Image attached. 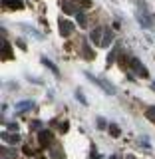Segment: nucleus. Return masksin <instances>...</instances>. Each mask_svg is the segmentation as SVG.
Here are the masks:
<instances>
[{
	"instance_id": "4468645a",
	"label": "nucleus",
	"mask_w": 155,
	"mask_h": 159,
	"mask_svg": "<svg viewBox=\"0 0 155 159\" xmlns=\"http://www.w3.org/2000/svg\"><path fill=\"white\" fill-rule=\"evenodd\" d=\"M76 20H78L80 26H86V22H88V18H86V14H84V12H78L76 14Z\"/></svg>"
},
{
	"instance_id": "f3484780",
	"label": "nucleus",
	"mask_w": 155,
	"mask_h": 159,
	"mask_svg": "<svg viewBox=\"0 0 155 159\" xmlns=\"http://www.w3.org/2000/svg\"><path fill=\"white\" fill-rule=\"evenodd\" d=\"M76 98H78V102H82V103H84V106H86V103H88V99L82 96V92H80V89L76 92Z\"/></svg>"
},
{
	"instance_id": "0eeeda50",
	"label": "nucleus",
	"mask_w": 155,
	"mask_h": 159,
	"mask_svg": "<svg viewBox=\"0 0 155 159\" xmlns=\"http://www.w3.org/2000/svg\"><path fill=\"white\" fill-rule=\"evenodd\" d=\"M34 107H36V103H34V102H18L16 103L18 111H28V109H34Z\"/></svg>"
},
{
	"instance_id": "7ed1b4c3",
	"label": "nucleus",
	"mask_w": 155,
	"mask_h": 159,
	"mask_svg": "<svg viewBox=\"0 0 155 159\" xmlns=\"http://www.w3.org/2000/svg\"><path fill=\"white\" fill-rule=\"evenodd\" d=\"M131 68H133V72H135L137 76H141V78H149L147 68H143V64L139 62L137 58H131Z\"/></svg>"
},
{
	"instance_id": "9b49d317",
	"label": "nucleus",
	"mask_w": 155,
	"mask_h": 159,
	"mask_svg": "<svg viewBox=\"0 0 155 159\" xmlns=\"http://www.w3.org/2000/svg\"><path fill=\"white\" fill-rule=\"evenodd\" d=\"M2 58H12V50H10V44L8 42H2Z\"/></svg>"
},
{
	"instance_id": "2eb2a0df",
	"label": "nucleus",
	"mask_w": 155,
	"mask_h": 159,
	"mask_svg": "<svg viewBox=\"0 0 155 159\" xmlns=\"http://www.w3.org/2000/svg\"><path fill=\"white\" fill-rule=\"evenodd\" d=\"M42 64H44V66H46V68H50V70H52V72H54V74H58V68H56V66H54V64H52V62H50V60H48V58H42Z\"/></svg>"
},
{
	"instance_id": "1a4fd4ad",
	"label": "nucleus",
	"mask_w": 155,
	"mask_h": 159,
	"mask_svg": "<svg viewBox=\"0 0 155 159\" xmlns=\"http://www.w3.org/2000/svg\"><path fill=\"white\" fill-rule=\"evenodd\" d=\"M112 38H113V32H112V30H106V34H103V40H102V48H107L109 44H112Z\"/></svg>"
},
{
	"instance_id": "dca6fc26",
	"label": "nucleus",
	"mask_w": 155,
	"mask_h": 159,
	"mask_svg": "<svg viewBox=\"0 0 155 159\" xmlns=\"http://www.w3.org/2000/svg\"><path fill=\"white\" fill-rule=\"evenodd\" d=\"M109 133H112V135H113V137H117V135H119V133H121V129H119L117 125H109Z\"/></svg>"
},
{
	"instance_id": "20e7f679",
	"label": "nucleus",
	"mask_w": 155,
	"mask_h": 159,
	"mask_svg": "<svg viewBox=\"0 0 155 159\" xmlns=\"http://www.w3.org/2000/svg\"><path fill=\"white\" fill-rule=\"evenodd\" d=\"M52 131H48V129H42V131L38 133V141H40V145L42 147H46V145H50L52 143Z\"/></svg>"
},
{
	"instance_id": "aec40b11",
	"label": "nucleus",
	"mask_w": 155,
	"mask_h": 159,
	"mask_svg": "<svg viewBox=\"0 0 155 159\" xmlns=\"http://www.w3.org/2000/svg\"><path fill=\"white\" fill-rule=\"evenodd\" d=\"M82 4H84V6H92V2H89V0H82Z\"/></svg>"
},
{
	"instance_id": "f8f14e48",
	"label": "nucleus",
	"mask_w": 155,
	"mask_h": 159,
	"mask_svg": "<svg viewBox=\"0 0 155 159\" xmlns=\"http://www.w3.org/2000/svg\"><path fill=\"white\" fill-rule=\"evenodd\" d=\"M145 117L149 119V121L155 123V106H149V107L145 109Z\"/></svg>"
},
{
	"instance_id": "412c9836",
	"label": "nucleus",
	"mask_w": 155,
	"mask_h": 159,
	"mask_svg": "<svg viewBox=\"0 0 155 159\" xmlns=\"http://www.w3.org/2000/svg\"><path fill=\"white\" fill-rule=\"evenodd\" d=\"M151 88H153V89H155V84H151Z\"/></svg>"
},
{
	"instance_id": "39448f33",
	"label": "nucleus",
	"mask_w": 155,
	"mask_h": 159,
	"mask_svg": "<svg viewBox=\"0 0 155 159\" xmlns=\"http://www.w3.org/2000/svg\"><path fill=\"white\" fill-rule=\"evenodd\" d=\"M2 6L10 8V10H22L24 2H22V0H2Z\"/></svg>"
},
{
	"instance_id": "f257e3e1",
	"label": "nucleus",
	"mask_w": 155,
	"mask_h": 159,
	"mask_svg": "<svg viewBox=\"0 0 155 159\" xmlns=\"http://www.w3.org/2000/svg\"><path fill=\"white\" fill-rule=\"evenodd\" d=\"M86 78H88V80H92V82L96 84V86H99L106 93H109V96H116V88H113L109 82H106L103 78H96V76H92L89 72H86Z\"/></svg>"
},
{
	"instance_id": "9d476101",
	"label": "nucleus",
	"mask_w": 155,
	"mask_h": 159,
	"mask_svg": "<svg viewBox=\"0 0 155 159\" xmlns=\"http://www.w3.org/2000/svg\"><path fill=\"white\" fill-rule=\"evenodd\" d=\"M82 54H84V56H86L88 60H92L93 56H96V54H93L92 50H89V46H88V42H86V40H84V44H82Z\"/></svg>"
},
{
	"instance_id": "ddd939ff",
	"label": "nucleus",
	"mask_w": 155,
	"mask_h": 159,
	"mask_svg": "<svg viewBox=\"0 0 155 159\" xmlns=\"http://www.w3.org/2000/svg\"><path fill=\"white\" fill-rule=\"evenodd\" d=\"M64 10H66L68 14H78V10H76V6H74L72 2H64Z\"/></svg>"
},
{
	"instance_id": "6e6552de",
	"label": "nucleus",
	"mask_w": 155,
	"mask_h": 159,
	"mask_svg": "<svg viewBox=\"0 0 155 159\" xmlns=\"http://www.w3.org/2000/svg\"><path fill=\"white\" fill-rule=\"evenodd\" d=\"M2 141H6V143H20V135H18V133H2Z\"/></svg>"
},
{
	"instance_id": "f03ea898",
	"label": "nucleus",
	"mask_w": 155,
	"mask_h": 159,
	"mask_svg": "<svg viewBox=\"0 0 155 159\" xmlns=\"http://www.w3.org/2000/svg\"><path fill=\"white\" fill-rule=\"evenodd\" d=\"M58 28H60V34H62V36H70V34L74 32V28H76V24L70 22V20H66V18H60Z\"/></svg>"
},
{
	"instance_id": "6ab92c4d",
	"label": "nucleus",
	"mask_w": 155,
	"mask_h": 159,
	"mask_svg": "<svg viewBox=\"0 0 155 159\" xmlns=\"http://www.w3.org/2000/svg\"><path fill=\"white\" fill-rule=\"evenodd\" d=\"M141 145H145V147H151V145H149V139H147V137H141Z\"/></svg>"
},
{
	"instance_id": "a211bd4d",
	"label": "nucleus",
	"mask_w": 155,
	"mask_h": 159,
	"mask_svg": "<svg viewBox=\"0 0 155 159\" xmlns=\"http://www.w3.org/2000/svg\"><path fill=\"white\" fill-rule=\"evenodd\" d=\"M98 125H99V129H106V119L99 117V119H98Z\"/></svg>"
},
{
	"instance_id": "423d86ee",
	"label": "nucleus",
	"mask_w": 155,
	"mask_h": 159,
	"mask_svg": "<svg viewBox=\"0 0 155 159\" xmlns=\"http://www.w3.org/2000/svg\"><path fill=\"white\" fill-rule=\"evenodd\" d=\"M103 34H106V30H103V28H96V30L92 32V42H93V44H98V46H102Z\"/></svg>"
}]
</instances>
